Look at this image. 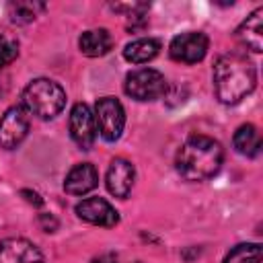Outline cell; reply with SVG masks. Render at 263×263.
Segmentation results:
<instances>
[{"mask_svg":"<svg viewBox=\"0 0 263 263\" xmlns=\"http://www.w3.org/2000/svg\"><path fill=\"white\" fill-rule=\"evenodd\" d=\"M257 72L251 58L242 51H228L214 64V92L220 103L236 105L253 92Z\"/></svg>","mask_w":263,"mask_h":263,"instance_id":"6da1fadb","label":"cell"},{"mask_svg":"<svg viewBox=\"0 0 263 263\" xmlns=\"http://www.w3.org/2000/svg\"><path fill=\"white\" fill-rule=\"evenodd\" d=\"M224 148L210 136H191L177 152L175 166L187 181H208L222 168Z\"/></svg>","mask_w":263,"mask_h":263,"instance_id":"7a4b0ae2","label":"cell"},{"mask_svg":"<svg viewBox=\"0 0 263 263\" xmlns=\"http://www.w3.org/2000/svg\"><path fill=\"white\" fill-rule=\"evenodd\" d=\"M21 101V107L29 115H35L39 119H53L66 107V92L58 82L49 78H37L25 86Z\"/></svg>","mask_w":263,"mask_h":263,"instance_id":"3957f363","label":"cell"},{"mask_svg":"<svg viewBox=\"0 0 263 263\" xmlns=\"http://www.w3.org/2000/svg\"><path fill=\"white\" fill-rule=\"evenodd\" d=\"M125 95L136 101H154L160 99L166 90V78L152 68L134 70L125 76Z\"/></svg>","mask_w":263,"mask_h":263,"instance_id":"277c9868","label":"cell"},{"mask_svg":"<svg viewBox=\"0 0 263 263\" xmlns=\"http://www.w3.org/2000/svg\"><path fill=\"white\" fill-rule=\"evenodd\" d=\"M95 121L97 132L103 140L115 142L121 138V132L125 127V111L123 105L115 97H103L95 105Z\"/></svg>","mask_w":263,"mask_h":263,"instance_id":"5b68a950","label":"cell"},{"mask_svg":"<svg viewBox=\"0 0 263 263\" xmlns=\"http://www.w3.org/2000/svg\"><path fill=\"white\" fill-rule=\"evenodd\" d=\"M208 45H210V41L201 31H187V33L173 37V41L168 45V53L177 62L197 64L205 58Z\"/></svg>","mask_w":263,"mask_h":263,"instance_id":"8992f818","label":"cell"},{"mask_svg":"<svg viewBox=\"0 0 263 263\" xmlns=\"http://www.w3.org/2000/svg\"><path fill=\"white\" fill-rule=\"evenodd\" d=\"M29 134V113L14 105L0 117V146L6 150L16 148Z\"/></svg>","mask_w":263,"mask_h":263,"instance_id":"52a82bcc","label":"cell"},{"mask_svg":"<svg viewBox=\"0 0 263 263\" xmlns=\"http://www.w3.org/2000/svg\"><path fill=\"white\" fill-rule=\"evenodd\" d=\"M97 121L95 113L86 103H76L70 111V136L82 148L88 150L97 140Z\"/></svg>","mask_w":263,"mask_h":263,"instance_id":"ba28073f","label":"cell"},{"mask_svg":"<svg viewBox=\"0 0 263 263\" xmlns=\"http://www.w3.org/2000/svg\"><path fill=\"white\" fill-rule=\"evenodd\" d=\"M76 214L80 220L88 222V224H97V226H105L111 228L119 222V214L117 210L103 197H88L82 199L76 205Z\"/></svg>","mask_w":263,"mask_h":263,"instance_id":"9c48e42d","label":"cell"},{"mask_svg":"<svg viewBox=\"0 0 263 263\" xmlns=\"http://www.w3.org/2000/svg\"><path fill=\"white\" fill-rule=\"evenodd\" d=\"M134 181H136L134 164L125 158H113L109 168H107V177H105L109 193L119 197V199H125L134 187Z\"/></svg>","mask_w":263,"mask_h":263,"instance_id":"30bf717a","label":"cell"},{"mask_svg":"<svg viewBox=\"0 0 263 263\" xmlns=\"http://www.w3.org/2000/svg\"><path fill=\"white\" fill-rule=\"evenodd\" d=\"M0 263H43V255L31 240L10 236L0 242Z\"/></svg>","mask_w":263,"mask_h":263,"instance_id":"8fae6325","label":"cell"},{"mask_svg":"<svg viewBox=\"0 0 263 263\" xmlns=\"http://www.w3.org/2000/svg\"><path fill=\"white\" fill-rule=\"evenodd\" d=\"M99 185V173L90 162H80L70 168L64 181V189L70 195H86Z\"/></svg>","mask_w":263,"mask_h":263,"instance_id":"7c38bea8","label":"cell"},{"mask_svg":"<svg viewBox=\"0 0 263 263\" xmlns=\"http://www.w3.org/2000/svg\"><path fill=\"white\" fill-rule=\"evenodd\" d=\"M236 39L242 47L259 53L263 49V8L253 10L247 21L240 23V27L236 29Z\"/></svg>","mask_w":263,"mask_h":263,"instance_id":"4fadbf2b","label":"cell"},{"mask_svg":"<svg viewBox=\"0 0 263 263\" xmlns=\"http://www.w3.org/2000/svg\"><path fill=\"white\" fill-rule=\"evenodd\" d=\"M78 47L88 58H101V55L111 51L113 37H111V33L107 29H90V31H84L80 35Z\"/></svg>","mask_w":263,"mask_h":263,"instance_id":"5bb4252c","label":"cell"},{"mask_svg":"<svg viewBox=\"0 0 263 263\" xmlns=\"http://www.w3.org/2000/svg\"><path fill=\"white\" fill-rule=\"evenodd\" d=\"M160 43L152 37H142V39H134L132 43L125 45L123 49V58L132 64H146L150 60H154L158 55Z\"/></svg>","mask_w":263,"mask_h":263,"instance_id":"9a60e30c","label":"cell"},{"mask_svg":"<svg viewBox=\"0 0 263 263\" xmlns=\"http://www.w3.org/2000/svg\"><path fill=\"white\" fill-rule=\"evenodd\" d=\"M232 144H234V150L242 156H257L261 152V136L257 132L255 125L251 123H245L240 125L236 132H234V138H232Z\"/></svg>","mask_w":263,"mask_h":263,"instance_id":"2e32d148","label":"cell"},{"mask_svg":"<svg viewBox=\"0 0 263 263\" xmlns=\"http://www.w3.org/2000/svg\"><path fill=\"white\" fill-rule=\"evenodd\" d=\"M222 263H263V249L259 242H242L236 245Z\"/></svg>","mask_w":263,"mask_h":263,"instance_id":"e0dca14e","label":"cell"},{"mask_svg":"<svg viewBox=\"0 0 263 263\" xmlns=\"http://www.w3.org/2000/svg\"><path fill=\"white\" fill-rule=\"evenodd\" d=\"M45 6L41 2H31V0H18L8 4V12H10V21L16 25H25L31 23Z\"/></svg>","mask_w":263,"mask_h":263,"instance_id":"ac0fdd59","label":"cell"},{"mask_svg":"<svg viewBox=\"0 0 263 263\" xmlns=\"http://www.w3.org/2000/svg\"><path fill=\"white\" fill-rule=\"evenodd\" d=\"M18 55V43L6 35H0V68L14 62Z\"/></svg>","mask_w":263,"mask_h":263,"instance_id":"d6986e66","label":"cell"},{"mask_svg":"<svg viewBox=\"0 0 263 263\" xmlns=\"http://www.w3.org/2000/svg\"><path fill=\"white\" fill-rule=\"evenodd\" d=\"M90 263H117V257L113 253H105V255H99L95 257Z\"/></svg>","mask_w":263,"mask_h":263,"instance_id":"ffe728a7","label":"cell"},{"mask_svg":"<svg viewBox=\"0 0 263 263\" xmlns=\"http://www.w3.org/2000/svg\"><path fill=\"white\" fill-rule=\"evenodd\" d=\"M136 263H142V261H136Z\"/></svg>","mask_w":263,"mask_h":263,"instance_id":"44dd1931","label":"cell"}]
</instances>
